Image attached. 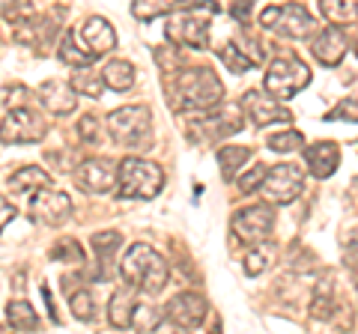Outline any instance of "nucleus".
<instances>
[{"label": "nucleus", "instance_id": "obj_11", "mask_svg": "<svg viewBox=\"0 0 358 334\" xmlns=\"http://www.w3.org/2000/svg\"><path fill=\"white\" fill-rule=\"evenodd\" d=\"M301 188H305V173H301L296 164H275V167H268V176H266L260 191L272 200V203L284 206V203H293L301 194Z\"/></svg>", "mask_w": 358, "mask_h": 334}, {"label": "nucleus", "instance_id": "obj_6", "mask_svg": "<svg viewBox=\"0 0 358 334\" xmlns=\"http://www.w3.org/2000/svg\"><path fill=\"white\" fill-rule=\"evenodd\" d=\"M308 84H310V69L296 54H281V57H275L266 69V93L278 99V102L293 99L299 90H305Z\"/></svg>", "mask_w": 358, "mask_h": 334}, {"label": "nucleus", "instance_id": "obj_42", "mask_svg": "<svg viewBox=\"0 0 358 334\" xmlns=\"http://www.w3.org/2000/svg\"><path fill=\"white\" fill-rule=\"evenodd\" d=\"M343 263L350 266V272L358 275V233H352V239L346 242V248H343Z\"/></svg>", "mask_w": 358, "mask_h": 334}, {"label": "nucleus", "instance_id": "obj_12", "mask_svg": "<svg viewBox=\"0 0 358 334\" xmlns=\"http://www.w3.org/2000/svg\"><path fill=\"white\" fill-rule=\"evenodd\" d=\"M75 185L87 194H110L117 188V164L110 159H84L75 167Z\"/></svg>", "mask_w": 358, "mask_h": 334}, {"label": "nucleus", "instance_id": "obj_17", "mask_svg": "<svg viewBox=\"0 0 358 334\" xmlns=\"http://www.w3.org/2000/svg\"><path fill=\"white\" fill-rule=\"evenodd\" d=\"M346 48H350V42H346V33L341 27H326L310 42V51H313V57H317V63L329 66V69L346 57Z\"/></svg>", "mask_w": 358, "mask_h": 334}, {"label": "nucleus", "instance_id": "obj_47", "mask_svg": "<svg viewBox=\"0 0 358 334\" xmlns=\"http://www.w3.org/2000/svg\"><path fill=\"white\" fill-rule=\"evenodd\" d=\"M355 54H358V45H355Z\"/></svg>", "mask_w": 358, "mask_h": 334}, {"label": "nucleus", "instance_id": "obj_22", "mask_svg": "<svg viewBox=\"0 0 358 334\" xmlns=\"http://www.w3.org/2000/svg\"><path fill=\"white\" fill-rule=\"evenodd\" d=\"M57 54H60V60H63L66 66H72V69H90V66H93V63L99 60L96 54H90V51L81 45V39H78L75 27H69V30L63 33Z\"/></svg>", "mask_w": 358, "mask_h": 334}, {"label": "nucleus", "instance_id": "obj_4", "mask_svg": "<svg viewBox=\"0 0 358 334\" xmlns=\"http://www.w3.org/2000/svg\"><path fill=\"white\" fill-rule=\"evenodd\" d=\"M108 131L120 147L147 150L152 138V110L147 105H126L108 114Z\"/></svg>", "mask_w": 358, "mask_h": 334}, {"label": "nucleus", "instance_id": "obj_36", "mask_svg": "<svg viewBox=\"0 0 358 334\" xmlns=\"http://www.w3.org/2000/svg\"><path fill=\"white\" fill-rule=\"evenodd\" d=\"M218 57H221L224 66H227V72H233V75H242V72L251 69V60L245 57V54L236 45H233V42H227V45L218 51Z\"/></svg>", "mask_w": 358, "mask_h": 334}, {"label": "nucleus", "instance_id": "obj_23", "mask_svg": "<svg viewBox=\"0 0 358 334\" xmlns=\"http://www.w3.org/2000/svg\"><path fill=\"white\" fill-rule=\"evenodd\" d=\"M134 307H138L134 289H114V296L108 298V322L114 328H131Z\"/></svg>", "mask_w": 358, "mask_h": 334}, {"label": "nucleus", "instance_id": "obj_21", "mask_svg": "<svg viewBox=\"0 0 358 334\" xmlns=\"http://www.w3.org/2000/svg\"><path fill=\"white\" fill-rule=\"evenodd\" d=\"M197 9H203V3H197V0H188V3H173V0H159V3H152V0H138V3H131V15L138 21H152V18H162V15L197 13Z\"/></svg>", "mask_w": 358, "mask_h": 334}, {"label": "nucleus", "instance_id": "obj_44", "mask_svg": "<svg viewBox=\"0 0 358 334\" xmlns=\"http://www.w3.org/2000/svg\"><path fill=\"white\" fill-rule=\"evenodd\" d=\"M227 13L233 18H239V21H248L251 18V3H233V6H227Z\"/></svg>", "mask_w": 358, "mask_h": 334}, {"label": "nucleus", "instance_id": "obj_1", "mask_svg": "<svg viewBox=\"0 0 358 334\" xmlns=\"http://www.w3.org/2000/svg\"><path fill=\"white\" fill-rule=\"evenodd\" d=\"M167 102L176 114H194V110H212L221 105L224 84L209 66H188L164 81Z\"/></svg>", "mask_w": 358, "mask_h": 334}, {"label": "nucleus", "instance_id": "obj_5", "mask_svg": "<svg viewBox=\"0 0 358 334\" xmlns=\"http://www.w3.org/2000/svg\"><path fill=\"white\" fill-rule=\"evenodd\" d=\"M245 129V114H242V105H218L206 110L203 117H197L188 122V140L203 147V143H221L227 140L230 135Z\"/></svg>", "mask_w": 358, "mask_h": 334}, {"label": "nucleus", "instance_id": "obj_39", "mask_svg": "<svg viewBox=\"0 0 358 334\" xmlns=\"http://www.w3.org/2000/svg\"><path fill=\"white\" fill-rule=\"evenodd\" d=\"M326 119H346V122H358V96L352 99H343L338 108H331Z\"/></svg>", "mask_w": 358, "mask_h": 334}, {"label": "nucleus", "instance_id": "obj_27", "mask_svg": "<svg viewBox=\"0 0 358 334\" xmlns=\"http://www.w3.org/2000/svg\"><path fill=\"white\" fill-rule=\"evenodd\" d=\"M69 87H72L75 96H87V99H99L105 93L102 72H93V69H75Z\"/></svg>", "mask_w": 358, "mask_h": 334}, {"label": "nucleus", "instance_id": "obj_8", "mask_svg": "<svg viewBox=\"0 0 358 334\" xmlns=\"http://www.w3.org/2000/svg\"><path fill=\"white\" fill-rule=\"evenodd\" d=\"M260 24L289 39H305L313 33L317 21L301 3H284V6H266L260 13Z\"/></svg>", "mask_w": 358, "mask_h": 334}, {"label": "nucleus", "instance_id": "obj_25", "mask_svg": "<svg viewBox=\"0 0 358 334\" xmlns=\"http://www.w3.org/2000/svg\"><path fill=\"white\" fill-rule=\"evenodd\" d=\"M134 75H138V69H134L129 60H108L105 69H102V81H105V87H110V90L126 93L134 84Z\"/></svg>", "mask_w": 358, "mask_h": 334}, {"label": "nucleus", "instance_id": "obj_35", "mask_svg": "<svg viewBox=\"0 0 358 334\" xmlns=\"http://www.w3.org/2000/svg\"><path fill=\"white\" fill-rule=\"evenodd\" d=\"M301 143H305V135L296 129H287V131H275V135H268V150L272 152H293L299 150Z\"/></svg>", "mask_w": 358, "mask_h": 334}, {"label": "nucleus", "instance_id": "obj_32", "mask_svg": "<svg viewBox=\"0 0 358 334\" xmlns=\"http://www.w3.org/2000/svg\"><path fill=\"white\" fill-rule=\"evenodd\" d=\"M162 310H155L152 305H138L134 307V317H131V328L141 331V334H150L162 326Z\"/></svg>", "mask_w": 358, "mask_h": 334}, {"label": "nucleus", "instance_id": "obj_26", "mask_svg": "<svg viewBox=\"0 0 358 334\" xmlns=\"http://www.w3.org/2000/svg\"><path fill=\"white\" fill-rule=\"evenodd\" d=\"M251 159V147H221L218 150V164H221V176L224 182H233L236 180V173L242 170V164Z\"/></svg>", "mask_w": 358, "mask_h": 334}, {"label": "nucleus", "instance_id": "obj_7", "mask_svg": "<svg viewBox=\"0 0 358 334\" xmlns=\"http://www.w3.org/2000/svg\"><path fill=\"white\" fill-rule=\"evenodd\" d=\"M272 230H275V209L268 203L245 206L230 218L233 239L242 242V245H251V248L254 245H260V242H268Z\"/></svg>", "mask_w": 358, "mask_h": 334}, {"label": "nucleus", "instance_id": "obj_10", "mask_svg": "<svg viewBox=\"0 0 358 334\" xmlns=\"http://www.w3.org/2000/svg\"><path fill=\"white\" fill-rule=\"evenodd\" d=\"M209 317V305L206 298L200 293H192V289H185V293H176L171 302L164 305V319L167 326H176V328H200Z\"/></svg>", "mask_w": 358, "mask_h": 334}, {"label": "nucleus", "instance_id": "obj_30", "mask_svg": "<svg viewBox=\"0 0 358 334\" xmlns=\"http://www.w3.org/2000/svg\"><path fill=\"white\" fill-rule=\"evenodd\" d=\"M334 310H338V302H334V289H331V275L326 277V284L317 286L310 302V317L313 319H331Z\"/></svg>", "mask_w": 358, "mask_h": 334}, {"label": "nucleus", "instance_id": "obj_2", "mask_svg": "<svg viewBox=\"0 0 358 334\" xmlns=\"http://www.w3.org/2000/svg\"><path fill=\"white\" fill-rule=\"evenodd\" d=\"M120 275H122V281L129 284V289H141V293L152 296V293H159V289H164L167 277H171V269H167V260L159 251L138 242L122 254Z\"/></svg>", "mask_w": 358, "mask_h": 334}, {"label": "nucleus", "instance_id": "obj_43", "mask_svg": "<svg viewBox=\"0 0 358 334\" xmlns=\"http://www.w3.org/2000/svg\"><path fill=\"white\" fill-rule=\"evenodd\" d=\"M15 215H18V209H15L13 203H9L6 197H0V233L6 230V224H9V221H13Z\"/></svg>", "mask_w": 358, "mask_h": 334}, {"label": "nucleus", "instance_id": "obj_40", "mask_svg": "<svg viewBox=\"0 0 358 334\" xmlns=\"http://www.w3.org/2000/svg\"><path fill=\"white\" fill-rule=\"evenodd\" d=\"M99 131H102V122H99L96 117H81L78 119V135H81L84 143H96L99 140Z\"/></svg>", "mask_w": 358, "mask_h": 334}, {"label": "nucleus", "instance_id": "obj_16", "mask_svg": "<svg viewBox=\"0 0 358 334\" xmlns=\"http://www.w3.org/2000/svg\"><path fill=\"white\" fill-rule=\"evenodd\" d=\"M75 33H78V39H81V45L90 54H96V57H102V54H108V51H114V45H117L114 24H110L108 18H102V15H90L84 24L75 27Z\"/></svg>", "mask_w": 358, "mask_h": 334}, {"label": "nucleus", "instance_id": "obj_18", "mask_svg": "<svg viewBox=\"0 0 358 334\" xmlns=\"http://www.w3.org/2000/svg\"><path fill=\"white\" fill-rule=\"evenodd\" d=\"M305 161L313 176L329 180L341 164V150L334 140H317V143H310V147H305Z\"/></svg>", "mask_w": 358, "mask_h": 334}, {"label": "nucleus", "instance_id": "obj_3", "mask_svg": "<svg viewBox=\"0 0 358 334\" xmlns=\"http://www.w3.org/2000/svg\"><path fill=\"white\" fill-rule=\"evenodd\" d=\"M164 188V170L141 155H126L117 164V194L126 200H152Z\"/></svg>", "mask_w": 358, "mask_h": 334}, {"label": "nucleus", "instance_id": "obj_13", "mask_svg": "<svg viewBox=\"0 0 358 334\" xmlns=\"http://www.w3.org/2000/svg\"><path fill=\"white\" fill-rule=\"evenodd\" d=\"M30 215L39 224L48 227H60L72 218V200L66 191H57V188H42L36 191V197L30 200Z\"/></svg>", "mask_w": 358, "mask_h": 334}, {"label": "nucleus", "instance_id": "obj_41", "mask_svg": "<svg viewBox=\"0 0 358 334\" xmlns=\"http://www.w3.org/2000/svg\"><path fill=\"white\" fill-rule=\"evenodd\" d=\"M155 57H159L162 72H164L167 78L179 72V54H176V51H171V48H155Z\"/></svg>", "mask_w": 358, "mask_h": 334}, {"label": "nucleus", "instance_id": "obj_28", "mask_svg": "<svg viewBox=\"0 0 358 334\" xmlns=\"http://www.w3.org/2000/svg\"><path fill=\"white\" fill-rule=\"evenodd\" d=\"M320 13L329 24H350V21H358V3L355 0H322Z\"/></svg>", "mask_w": 358, "mask_h": 334}, {"label": "nucleus", "instance_id": "obj_15", "mask_svg": "<svg viewBox=\"0 0 358 334\" xmlns=\"http://www.w3.org/2000/svg\"><path fill=\"white\" fill-rule=\"evenodd\" d=\"M242 114H245V119H251L257 129H266V126H272V122L293 119V114H289L278 99H272L263 90H248L242 96Z\"/></svg>", "mask_w": 358, "mask_h": 334}, {"label": "nucleus", "instance_id": "obj_19", "mask_svg": "<svg viewBox=\"0 0 358 334\" xmlns=\"http://www.w3.org/2000/svg\"><path fill=\"white\" fill-rule=\"evenodd\" d=\"M39 102L42 108H48L54 117H69L75 114V108H78V96L72 93V87L69 84H63V81H45L39 87Z\"/></svg>", "mask_w": 358, "mask_h": 334}, {"label": "nucleus", "instance_id": "obj_29", "mask_svg": "<svg viewBox=\"0 0 358 334\" xmlns=\"http://www.w3.org/2000/svg\"><path fill=\"white\" fill-rule=\"evenodd\" d=\"M6 319H9V326H13V331H33L39 326V317L30 302H9Z\"/></svg>", "mask_w": 358, "mask_h": 334}, {"label": "nucleus", "instance_id": "obj_9", "mask_svg": "<svg viewBox=\"0 0 358 334\" xmlns=\"http://www.w3.org/2000/svg\"><path fill=\"white\" fill-rule=\"evenodd\" d=\"M45 119L33 108H13L0 122V140L3 143H36L45 138Z\"/></svg>", "mask_w": 358, "mask_h": 334}, {"label": "nucleus", "instance_id": "obj_38", "mask_svg": "<svg viewBox=\"0 0 358 334\" xmlns=\"http://www.w3.org/2000/svg\"><path fill=\"white\" fill-rule=\"evenodd\" d=\"M266 176H268V167L266 164H254V170L239 176V191L242 194H251V191H257V188H263Z\"/></svg>", "mask_w": 358, "mask_h": 334}, {"label": "nucleus", "instance_id": "obj_46", "mask_svg": "<svg viewBox=\"0 0 358 334\" xmlns=\"http://www.w3.org/2000/svg\"><path fill=\"white\" fill-rule=\"evenodd\" d=\"M0 334H6V328H3V326H0Z\"/></svg>", "mask_w": 358, "mask_h": 334}, {"label": "nucleus", "instance_id": "obj_14", "mask_svg": "<svg viewBox=\"0 0 358 334\" xmlns=\"http://www.w3.org/2000/svg\"><path fill=\"white\" fill-rule=\"evenodd\" d=\"M167 39L176 42V45H182V48L203 51L209 45V21L197 18L194 13L171 15V21H167Z\"/></svg>", "mask_w": 358, "mask_h": 334}, {"label": "nucleus", "instance_id": "obj_34", "mask_svg": "<svg viewBox=\"0 0 358 334\" xmlns=\"http://www.w3.org/2000/svg\"><path fill=\"white\" fill-rule=\"evenodd\" d=\"M0 13H3V18H6L13 27H24L27 21H33V18L39 15L36 6L27 3V0H21V3H3V9H0Z\"/></svg>", "mask_w": 358, "mask_h": 334}, {"label": "nucleus", "instance_id": "obj_24", "mask_svg": "<svg viewBox=\"0 0 358 334\" xmlns=\"http://www.w3.org/2000/svg\"><path fill=\"white\" fill-rule=\"evenodd\" d=\"M42 188H51V176L36 164H27V167H21V170H15L13 176H9V191H15V194L42 191Z\"/></svg>", "mask_w": 358, "mask_h": 334}, {"label": "nucleus", "instance_id": "obj_45", "mask_svg": "<svg viewBox=\"0 0 358 334\" xmlns=\"http://www.w3.org/2000/svg\"><path fill=\"white\" fill-rule=\"evenodd\" d=\"M167 334H185L182 328H176V326H171V328H167Z\"/></svg>", "mask_w": 358, "mask_h": 334}, {"label": "nucleus", "instance_id": "obj_33", "mask_svg": "<svg viewBox=\"0 0 358 334\" xmlns=\"http://www.w3.org/2000/svg\"><path fill=\"white\" fill-rule=\"evenodd\" d=\"M69 307H72V314L75 319H81V322H90L96 317V298L90 289H78V293H69Z\"/></svg>", "mask_w": 358, "mask_h": 334}, {"label": "nucleus", "instance_id": "obj_31", "mask_svg": "<svg viewBox=\"0 0 358 334\" xmlns=\"http://www.w3.org/2000/svg\"><path fill=\"white\" fill-rule=\"evenodd\" d=\"M272 257H275V245L272 242L254 245L251 254H248V260H245V272H248V275H263L268 266H272Z\"/></svg>", "mask_w": 358, "mask_h": 334}, {"label": "nucleus", "instance_id": "obj_37", "mask_svg": "<svg viewBox=\"0 0 358 334\" xmlns=\"http://www.w3.org/2000/svg\"><path fill=\"white\" fill-rule=\"evenodd\" d=\"M51 257L60 260V263H69V266H81L84 263V248L75 239H60V245H54Z\"/></svg>", "mask_w": 358, "mask_h": 334}, {"label": "nucleus", "instance_id": "obj_20", "mask_svg": "<svg viewBox=\"0 0 358 334\" xmlns=\"http://www.w3.org/2000/svg\"><path fill=\"white\" fill-rule=\"evenodd\" d=\"M90 245H93V254H96V277L99 281H108L110 277V266H114V254L120 251L122 245V236L117 230H102L96 233L93 239H90Z\"/></svg>", "mask_w": 358, "mask_h": 334}]
</instances>
